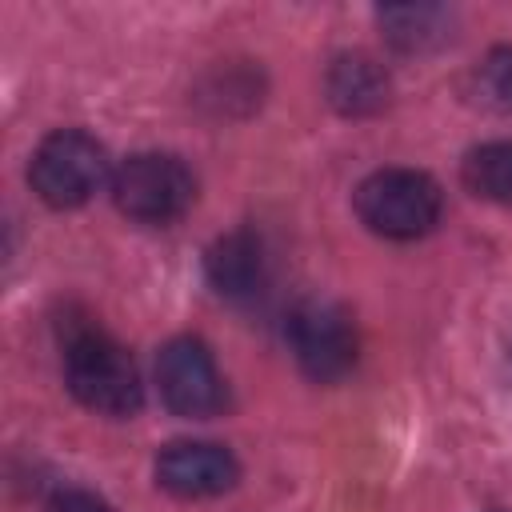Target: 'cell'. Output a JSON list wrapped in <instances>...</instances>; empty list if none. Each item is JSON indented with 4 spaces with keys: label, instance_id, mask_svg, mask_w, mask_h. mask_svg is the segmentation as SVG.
<instances>
[{
    "label": "cell",
    "instance_id": "cell-11",
    "mask_svg": "<svg viewBox=\"0 0 512 512\" xmlns=\"http://www.w3.org/2000/svg\"><path fill=\"white\" fill-rule=\"evenodd\" d=\"M460 176L472 196L492 204H512V140H492L472 148L460 164Z\"/></svg>",
    "mask_w": 512,
    "mask_h": 512
},
{
    "label": "cell",
    "instance_id": "cell-5",
    "mask_svg": "<svg viewBox=\"0 0 512 512\" xmlns=\"http://www.w3.org/2000/svg\"><path fill=\"white\" fill-rule=\"evenodd\" d=\"M288 344H292L296 364L320 384L348 376L356 364V328L348 312L332 300L296 304L288 316Z\"/></svg>",
    "mask_w": 512,
    "mask_h": 512
},
{
    "label": "cell",
    "instance_id": "cell-9",
    "mask_svg": "<svg viewBox=\"0 0 512 512\" xmlns=\"http://www.w3.org/2000/svg\"><path fill=\"white\" fill-rule=\"evenodd\" d=\"M324 84H328L332 108H340L344 116H368V112L384 108V100H388V72L364 52L336 56Z\"/></svg>",
    "mask_w": 512,
    "mask_h": 512
},
{
    "label": "cell",
    "instance_id": "cell-7",
    "mask_svg": "<svg viewBox=\"0 0 512 512\" xmlns=\"http://www.w3.org/2000/svg\"><path fill=\"white\" fill-rule=\"evenodd\" d=\"M240 464L224 444L208 440H176L156 456V480L164 492L184 496V500H204L220 496L236 484Z\"/></svg>",
    "mask_w": 512,
    "mask_h": 512
},
{
    "label": "cell",
    "instance_id": "cell-1",
    "mask_svg": "<svg viewBox=\"0 0 512 512\" xmlns=\"http://www.w3.org/2000/svg\"><path fill=\"white\" fill-rule=\"evenodd\" d=\"M64 384L68 392L92 408L96 416H136L144 404L140 372L124 344H116L104 328L80 324L68 328L64 340Z\"/></svg>",
    "mask_w": 512,
    "mask_h": 512
},
{
    "label": "cell",
    "instance_id": "cell-3",
    "mask_svg": "<svg viewBox=\"0 0 512 512\" xmlns=\"http://www.w3.org/2000/svg\"><path fill=\"white\" fill-rule=\"evenodd\" d=\"M32 192L52 208H80L108 184V152L80 128H60L40 140L28 164Z\"/></svg>",
    "mask_w": 512,
    "mask_h": 512
},
{
    "label": "cell",
    "instance_id": "cell-2",
    "mask_svg": "<svg viewBox=\"0 0 512 512\" xmlns=\"http://www.w3.org/2000/svg\"><path fill=\"white\" fill-rule=\"evenodd\" d=\"M356 216L368 232L384 240H416L436 228L444 196L428 172L416 168H380L360 180L352 192Z\"/></svg>",
    "mask_w": 512,
    "mask_h": 512
},
{
    "label": "cell",
    "instance_id": "cell-4",
    "mask_svg": "<svg viewBox=\"0 0 512 512\" xmlns=\"http://www.w3.org/2000/svg\"><path fill=\"white\" fill-rule=\"evenodd\" d=\"M112 200L140 224H172L196 200V180L180 156L136 152L112 172Z\"/></svg>",
    "mask_w": 512,
    "mask_h": 512
},
{
    "label": "cell",
    "instance_id": "cell-12",
    "mask_svg": "<svg viewBox=\"0 0 512 512\" xmlns=\"http://www.w3.org/2000/svg\"><path fill=\"white\" fill-rule=\"evenodd\" d=\"M472 96H476L484 108L512 112V44L492 48V52L480 60V68L472 72Z\"/></svg>",
    "mask_w": 512,
    "mask_h": 512
},
{
    "label": "cell",
    "instance_id": "cell-13",
    "mask_svg": "<svg viewBox=\"0 0 512 512\" xmlns=\"http://www.w3.org/2000/svg\"><path fill=\"white\" fill-rule=\"evenodd\" d=\"M44 512H112V508H108L96 492H80V488H72V492L52 496Z\"/></svg>",
    "mask_w": 512,
    "mask_h": 512
},
{
    "label": "cell",
    "instance_id": "cell-6",
    "mask_svg": "<svg viewBox=\"0 0 512 512\" xmlns=\"http://www.w3.org/2000/svg\"><path fill=\"white\" fill-rule=\"evenodd\" d=\"M156 384H160V400L168 404V412H176L184 420H208L228 400L220 368H216L208 344L196 336H176L160 348Z\"/></svg>",
    "mask_w": 512,
    "mask_h": 512
},
{
    "label": "cell",
    "instance_id": "cell-8",
    "mask_svg": "<svg viewBox=\"0 0 512 512\" xmlns=\"http://www.w3.org/2000/svg\"><path fill=\"white\" fill-rule=\"evenodd\" d=\"M204 272H208V284L228 296V300H248L264 288V276H268V256H264V244L260 236L252 232H228L220 236L212 248H208V260H204Z\"/></svg>",
    "mask_w": 512,
    "mask_h": 512
},
{
    "label": "cell",
    "instance_id": "cell-10",
    "mask_svg": "<svg viewBox=\"0 0 512 512\" xmlns=\"http://www.w3.org/2000/svg\"><path fill=\"white\" fill-rule=\"evenodd\" d=\"M380 28L388 36V44H396L400 52H424L436 48L452 36V12L436 8V4H408V8H384L380 12Z\"/></svg>",
    "mask_w": 512,
    "mask_h": 512
}]
</instances>
